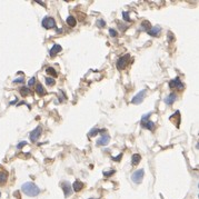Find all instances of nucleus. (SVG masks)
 Segmentation results:
<instances>
[{
	"mask_svg": "<svg viewBox=\"0 0 199 199\" xmlns=\"http://www.w3.org/2000/svg\"><path fill=\"white\" fill-rule=\"evenodd\" d=\"M0 196H1V192H0Z\"/></svg>",
	"mask_w": 199,
	"mask_h": 199,
	"instance_id": "c9c22d12",
	"label": "nucleus"
},
{
	"mask_svg": "<svg viewBox=\"0 0 199 199\" xmlns=\"http://www.w3.org/2000/svg\"><path fill=\"white\" fill-rule=\"evenodd\" d=\"M20 93H21V96H24V97H27V96H29L30 93H31V90L28 88V87H22V88H20Z\"/></svg>",
	"mask_w": 199,
	"mask_h": 199,
	"instance_id": "6ab92c4d",
	"label": "nucleus"
},
{
	"mask_svg": "<svg viewBox=\"0 0 199 199\" xmlns=\"http://www.w3.org/2000/svg\"><path fill=\"white\" fill-rule=\"evenodd\" d=\"M150 28H151V26H150L149 21H147V20L142 21V24L140 26V30H142V31H148Z\"/></svg>",
	"mask_w": 199,
	"mask_h": 199,
	"instance_id": "2eb2a0df",
	"label": "nucleus"
},
{
	"mask_svg": "<svg viewBox=\"0 0 199 199\" xmlns=\"http://www.w3.org/2000/svg\"><path fill=\"white\" fill-rule=\"evenodd\" d=\"M169 87L170 88H178V89H183V83L180 81V78L179 77H176L175 79H173L170 83H169Z\"/></svg>",
	"mask_w": 199,
	"mask_h": 199,
	"instance_id": "6e6552de",
	"label": "nucleus"
},
{
	"mask_svg": "<svg viewBox=\"0 0 199 199\" xmlns=\"http://www.w3.org/2000/svg\"><path fill=\"white\" fill-rule=\"evenodd\" d=\"M26 145H27L26 141H21V142H19V143L17 145V148H18V149H21V148H22L24 146H26Z\"/></svg>",
	"mask_w": 199,
	"mask_h": 199,
	"instance_id": "c756f323",
	"label": "nucleus"
},
{
	"mask_svg": "<svg viewBox=\"0 0 199 199\" xmlns=\"http://www.w3.org/2000/svg\"><path fill=\"white\" fill-rule=\"evenodd\" d=\"M89 199H95V198H89Z\"/></svg>",
	"mask_w": 199,
	"mask_h": 199,
	"instance_id": "f704fd0d",
	"label": "nucleus"
},
{
	"mask_svg": "<svg viewBox=\"0 0 199 199\" xmlns=\"http://www.w3.org/2000/svg\"><path fill=\"white\" fill-rule=\"evenodd\" d=\"M8 179V173L7 171H0V183H5Z\"/></svg>",
	"mask_w": 199,
	"mask_h": 199,
	"instance_id": "aec40b11",
	"label": "nucleus"
},
{
	"mask_svg": "<svg viewBox=\"0 0 199 199\" xmlns=\"http://www.w3.org/2000/svg\"><path fill=\"white\" fill-rule=\"evenodd\" d=\"M67 25L70 26V27H75L77 25V21H76L75 17L74 16H69L67 18Z\"/></svg>",
	"mask_w": 199,
	"mask_h": 199,
	"instance_id": "f3484780",
	"label": "nucleus"
},
{
	"mask_svg": "<svg viewBox=\"0 0 199 199\" xmlns=\"http://www.w3.org/2000/svg\"><path fill=\"white\" fill-rule=\"evenodd\" d=\"M168 36H169V37H168V41H171V40H173V38H174V37H173V35H171V32H168Z\"/></svg>",
	"mask_w": 199,
	"mask_h": 199,
	"instance_id": "2f4dec72",
	"label": "nucleus"
},
{
	"mask_svg": "<svg viewBox=\"0 0 199 199\" xmlns=\"http://www.w3.org/2000/svg\"><path fill=\"white\" fill-rule=\"evenodd\" d=\"M115 174V170H110V171H104V176L105 177H110L111 175Z\"/></svg>",
	"mask_w": 199,
	"mask_h": 199,
	"instance_id": "cd10ccee",
	"label": "nucleus"
},
{
	"mask_svg": "<svg viewBox=\"0 0 199 199\" xmlns=\"http://www.w3.org/2000/svg\"><path fill=\"white\" fill-rule=\"evenodd\" d=\"M123 157V154H120V155H118L117 157H112V160H115V161H119L120 160V158Z\"/></svg>",
	"mask_w": 199,
	"mask_h": 199,
	"instance_id": "7c9ffc66",
	"label": "nucleus"
},
{
	"mask_svg": "<svg viewBox=\"0 0 199 199\" xmlns=\"http://www.w3.org/2000/svg\"><path fill=\"white\" fill-rule=\"evenodd\" d=\"M143 176H145L143 169H138L131 175V179H133V181L135 183H140L142 181V179H143Z\"/></svg>",
	"mask_w": 199,
	"mask_h": 199,
	"instance_id": "39448f33",
	"label": "nucleus"
},
{
	"mask_svg": "<svg viewBox=\"0 0 199 199\" xmlns=\"http://www.w3.org/2000/svg\"><path fill=\"white\" fill-rule=\"evenodd\" d=\"M46 72H47V74H49V75H51L53 78H56V77H57V72H56V71H55V69H53V68H51V67H48V68L46 69Z\"/></svg>",
	"mask_w": 199,
	"mask_h": 199,
	"instance_id": "412c9836",
	"label": "nucleus"
},
{
	"mask_svg": "<svg viewBox=\"0 0 199 199\" xmlns=\"http://www.w3.org/2000/svg\"><path fill=\"white\" fill-rule=\"evenodd\" d=\"M109 33H110L111 37H117V31L115 30V29H112V28L109 29Z\"/></svg>",
	"mask_w": 199,
	"mask_h": 199,
	"instance_id": "c85d7f7f",
	"label": "nucleus"
},
{
	"mask_svg": "<svg viewBox=\"0 0 199 199\" xmlns=\"http://www.w3.org/2000/svg\"><path fill=\"white\" fill-rule=\"evenodd\" d=\"M17 102H18V99H15L14 100V101H10V104H9V105H15V104H17Z\"/></svg>",
	"mask_w": 199,
	"mask_h": 199,
	"instance_id": "473e14b6",
	"label": "nucleus"
},
{
	"mask_svg": "<svg viewBox=\"0 0 199 199\" xmlns=\"http://www.w3.org/2000/svg\"><path fill=\"white\" fill-rule=\"evenodd\" d=\"M83 188V183L81 181H79V180H76L74 185H72V189L76 191V192H78V191H80L81 189Z\"/></svg>",
	"mask_w": 199,
	"mask_h": 199,
	"instance_id": "4468645a",
	"label": "nucleus"
},
{
	"mask_svg": "<svg viewBox=\"0 0 199 199\" xmlns=\"http://www.w3.org/2000/svg\"><path fill=\"white\" fill-rule=\"evenodd\" d=\"M146 93H147V91L143 89V90H141V91H139L135 97H133V99H131V104H135V105H137V104H140V102H142L143 101V99H145V97H146Z\"/></svg>",
	"mask_w": 199,
	"mask_h": 199,
	"instance_id": "0eeeda50",
	"label": "nucleus"
},
{
	"mask_svg": "<svg viewBox=\"0 0 199 199\" xmlns=\"http://www.w3.org/2000/svg\"><path fill=\"white\" fill-rule=\"evenodd\" d=\"M110 141V137L108 135H102L97 140V146H107Z\"/></svg>",
	"mask_w": 199,
	"mask_h": 199,
	"instance_id": "1a4fd4ad",
	"label": "nucleus"
},
{
	"mask_svg": "<svg viewBox=\"0 0 199 199\" xmlns=\"http://www.w3.org/2000/svg\"><path fill=\"white\" fill-rule=\"evenodd\" d=\"M61 50H62V48H61V46H60V45H57V43H56V45H53V46H52V48H51V49H50V51H49L50 56H51V57H55V56H56L57 53H59Z\"/></svg>",
	"mask_w": 199,
	"mask_h": 199,
	"instance_id": "ddd939ff",
	"label": "nucleus"
},
{
	"mask_svg": "<svg viewBox=\"0 0 199 199\" xmlns=\"http://www.w3.org/2000/svg\"><path fill=\"white\" fill-rule=\"evenodd\" d=\"M176 99H177V96H176V93H170L169 96H167L166 98L164 99V101H165V104L166 105H168V106H170V105H173L175 101H176Z\"/></svg>",
	"mask_w": 199,
	"mask_h": 199,
	"instance_id": "f8f14e48",
	"label": "nucleus"
},
{
	"mask_svg": "<svg viewBox=\"0 0 199 199\" xmlns=\"http://www.w3.org/2000/svg\"><path fill=\"white\" fill-rule=\"evenodd\" d=\"M35 83H36V77H32V78L28 81V86H29V87H32V86H35Z\"/></svg>",
	"mask_w": 199,
	"mask_h": 199,
	"instance_id": "bb28decb",
	"label": "nucleus"
},
{
	"mask_svg": "<svg viewBox=\"0 0 199 199\" xmlns=\"http://www.w3.org/2000/svg\"><path fill=\"white\" fill-rule=\"evenodd\" d=\"M41 133H42V127L38 126L37 128H35L30 133V135H29V139L32 141V142L37 141L38 139H39V138H40V136H41Z\"/></svg>",
	"mask_w": 199,
	"mask_h": 199,
	"instance_id": "423d86ee",
	"label": "nucleus"
},
{
	"mask_svg": "<svg viewBox=\"0 0 199 199\" xmlns=\"http://www.w3.org/2000/svg\"><path fill=\"white\" fill-rule=\"evenodd\" d=\"M21 190L24 191V194L30 197H36L40 194V189L33 183H25L21 187Z\"/></svg>",
	"mask_w": 199,
	"mask_h": 199,
	"instance_id": "f257e3e1",
	"label": "nucleus"
},
{
	"mask_svg": "<svg viewBox=\"0 0 199 199\" xmlns=\"http://www.w3.org/2000/svg\"><path fill=\"white\" fill-rule=\"evenodd\" d=\"M129 61H130V55H125L123 57H120L117 60V68L119 70H123V69L126 68V66L128 65Z\"/></svg>",
	"mask_w": 199,
	"mask_h": 199,
	"instance_id": "7ed1b4c3",
	"label": "nucleus"
},
{
	"mask_svg": "<svg viewBox=\"0 0 199 199\" xmlns=\"http://www.w3.org/2000/svg\"><path fill=\"white\" fill-rule=\"evenodd\" d=\"M98 133H99V129H98V128H93V129L90 130V133H88V136H89V137H93V136H96Z\"/></svg>",
	"mask_w": 199,
	"mask_h": 199,
	"instance_id": "b1692460",
	"label": "nucleus"
},
{
	"mask_svg": "<svg viewBox=\"0 0 199 199\" xmlns=\"http://www.w3.org/2000/svg\"><path fill=\"white\" fill-rule=\"evenodd\" d=\"M140 155H138V154H135L133 155V158H131V164H133V166H136V165H138L139 164V161H140Z\"/></svg>",
	"mask_w": 199,
	"mask_h": 199,
	"instance_id": "a211bd4d",
	"label": "nucleus"
},
{
	"mask_svg": "<svg viewBox=\"0 0 199 199\" xmlns=\"http://www.w3.org/2000/svg\"><path fill=\"white\" fill-rule=\"evenodd\" d=\"M41 25L45 29H51V28H56V21L52 17H45L42 19Z\"/></svg>",
	"mask_w": 199,
	"mask_h": 199,
	"instance_id": "20e7f679",
	"label": "nucleus"
},
{
	"mask_svg": "<svg viewBox=\"0 0 199 199\" xmlns=\"http://www.w3.org/2000/svg\"><path fill=\"white\" fill-rule=\"evenodd\" d=\"M160 31H161V28H160L159 26H155V27L150 28L147 32H148V35H150L151 37H157V36H159Z\"/></svg>",
	"mask_w": 199,
	"mask_h": 199,
	"instance_id": "9b49d317",
	"label": "nucleus"
},
{
	"mask_svg": "<svg viewBox=\"0 0 199 199\" xmlns=\"http://www.w3.org/2000/svg\"><path fill=\"white\" fill-rule=\"evenodd\" d=\"M25 83V78H24V77L14 79V83Z\"/></svg>",
	"mask_w": 199,
	"mask_h": 199,
	"instance_id": "a878e982",
	"label": "nucleus"
},
{
	"mask_svg": "<svg viewBox=\"0 0 199 199\" xmlns=\"http://www.w3.org/2000/svg\"><path fill=\"white\" fill-rule=\"evenodd\" d=\"M123 18H124L125 21H127V22H130V21H131L130 17H129V12H127V11H124V12H123Z\"/></svg>",
	"mask_w": 199,
	"mask_h": 199,
	"instance_id": "5701e85b",
	"label": "nucleus"
},
{
	"mask_svg": "<svg viewBox=\"0 0 199 199\" xmlns=\"http://www.w3.org/2000/svg\"><path fill=\"white\" fill-rule=\"evenodd\" d=\"M61 188H62V190L65 192V196L68 197V196H70L71 194H72V188H71V186H70V183L65 181V183H62L61 185Z\"/></svg>",
	"mask_w": 199,
	"mask_h": 199,
	"instance_id": "9d476101",
	"label": "nucleus"
},
{
	"mask_svg": "<svg viewBox=\"0 0 199 199\" xmlns=\"http://www.w3.org/2000/svg\"><path fill=\"white\" fill-rule=\"evenodd\" d=\"M45 80H46V85H47V86H53L55 83H56L55 79H53V78H50V77H46Z\"/></svg>",
	"mask_w": 199,
	"mask_h": 199,
	"instance_id": "4be33fe9",
	"label": "nucleus"
},
{
	"mask_svg": "<svg viewBox=\"0 0 199 199\" xmlns=\"http://www.w3.org/2000/svg\"><path fill=\"white\" fill-rule=\"evenodd\" d=\"M150 115H151V112H148V114H146L145 116L141 117V126H142L143 128H146V129L154 130V129H155V124L149 120Z\"/></svg>",
	"mask_w": 199,
	"mask_h": 199,
	"instance_id": "f03ea898",
	"label": "nucleus"
},
{
	"mask_svg": "<svg viewBox=\"0 0 199 199\" xmlns=\"http://www.w3.org/2000/svg\"><path fill=\"white\" fill-rule=\"evenodd\" d=\"M97 26L100 27V28H104L106 26V21L104 19H99V20H97Z\"/></svg>",
	"mask_w": 199,
	"mask_h": 199,
	"instance_id": "393cba45",
	"label": "nucleus"
},
{
	"mask_svg": "<svg viewBox=\"0 0 199 199\" xmlns=\"http://www.w3.org/2000/svg\"><path fill=\"white\" fill-rule=\"evenodd\" d=\"M38 3H39V5H42V6H46V3L42 2V1H38Z\"/></svg>",
	"mask_w": 199,
	"mask_h": 199,
	"instance_id": "72a5a7b5",
	"label": "nucleus"
},
{
	"mask_svg": "<svg viewBox=\"0 0 199 199\" xmlns=\"http://www.w3.org/2000/svg\"><path fill=\"white\" fill-rule=\"evenodd\" d=\"M36 92H37L39 96H43V95L46 93V90H45V88L42 87V85L38 83V85H36Z\"/></svg>",
	"mask_w": 199,
	"mask_h": 199,
	"instance_id": "dca6fc26",
	"label": "nucleus"
}]
</instances>
